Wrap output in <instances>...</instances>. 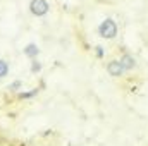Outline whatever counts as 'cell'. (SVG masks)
I'll return each mask as SVG.
<instances>
[{
  "label": "cell",
  "mask_w": 148,
  "mask_h": 146,
  "mask_svg": "<svg viewBox=\"0 0 148 146\" xmlns=\"http://www.w3.org/2000/svg\"><path fill=\"white\" fill-rule=\"evenodd\" d=\"M97 31H98V36L103 38V40H114V38L117 36L119 28H117V23H115L112 17H107V19H103V21L98 24Z\"/></svg>",
  "instance_id": "cell-1"
},
{
  "label": "cell",
  "mask_w": 148,
  "mask_h": 146,
  "mask_svg": "<svg viewBox=\"0 0 148 146\" xmlns=\"http://www.w3.org/2000/svg\"><path fill=\"white\" fill-rule=\"evenodd\" d=\"M28 10L33 17H45L50 12V3L48 0H29Z\"/></svg>",
  "instance_id": "cell-2"
},
{
  "label": "cell",
  "mask_w": 148,
  "mask_h": 146,
  "mask_svg": "<svg viewBox=\"0 0 148 146\" xmlns=\"http://www.w3.org/2000/svg\"><path fill=\"white\" fill-rule=\"evenodd\" d=\"M40 53H41L40 45L35 43V41H29V43H26V45L23 46V55H24L26 59H29V60L38 59V57H40Z\"/></svg>",
  "instance_id": "cell-3"
},
{
  "label": "cell",
  "mask_w": 148,
  "mask_h": 146,
  "mask_svg": "<svg viewBox=\"0 0 148 146\" xmlns=\"http://www.w3.org/2000/svg\"><path fill=\"white\" fill-rule=\"evenodd\" d=\"M107 72L110 74L112 77H121L124 74V69H122V65H121L119 60H110L107 64Z\"/></svg>",
  "instance_id": "cell-4"
},
{
  "label": "cell",
  "mask_w": 148,
  "mask_h": 146,
  "mask_svg": "<svg viewBox=\"0 0 148 146\" xmlns=\"http://www.w3.org/2000/svg\"><path fill=\"white\" fill-rule=\"evenodd\" d=\"M119 62H121V65H122L124 72H126V71H133V69L136 67V60H134L129 53H124V55L121 57V60H119Z\"/></svg>",
  "instance_id": "cell-5"
},
{
  "label": "cell",
  "mask_w": 148,
  "mask_h": 146,
  "mask_svg": "<svg viewBox=\"0 0 148 146\" xmlns=\"http://www.w3.org/2000/svg\"><path fill=\"white\" fill-rule=\"evenodd\" d=\"M38 93H40V89L38 88H31V89H28V91H19L17 93V98L19 100H31V98H35V96H38Z\"/></svg>",
  "instance_id": "cell-6"
},
{
  "label": "cell",
  "mask_w": 148,
  "mask_h": 146,
  "mask_svg": "<svg viewBox=\"0 0 148 146\" xmlns=\"http://www.w3.org/2000/svg\"><path fill=\"white\" fill-rule=\"evenodd\" d=\"M9 72H10V62L0 57V81H3L9 76Z\"/></svg>",
  "instance_id": "cell-7"
},
{
  "label": "cell",
  "mask_w": 148,
  "mask_h": 146,
  "mask_svg": "<svg viewBox=\"0 0 148 146\" xmlns=\"http://www.w3.org/2000/svg\"><path fill=\"white\" fill-rule=\"evenodd\" d=\"M23 79H14V81H10L9 84H7V91H10V93H19L21 89H23Z\"/></svg>",
  "instance_id": "cell-8"
},
{
  "label": "cell",
  "mask_w": 148,
  "mask_h": 146,
  "mask_svg": "<svg viewBox=\"0 0 148 146\" xmlns=\"http://www.w3.org/2000/svg\"><path fill=\"white\" fill-rule=\"evenodd\" d=\"M41 71H43V64H41L38 59H33L31 64H29V72L33 74V76H36V74H40Z\"/></svg>",
  "instance_id": "cell-9"
},
{
  "label": "cell",
  "mask_w": 148,
  "mask_h": 146,
  "mask_svg": "<svg viewBox=\"0 0 148 146\" xmlns=\"http://www.w3.org/2000/svg\"><path fill=\"white\" fill-rule=\"evenodd\" d=\"M95 53H97V57H98V59H102V57L105 55V50H103V46H100V45H98V46H95Z\"/></svg>",
  "instance_id": "cell-10"
}]
</instances>
